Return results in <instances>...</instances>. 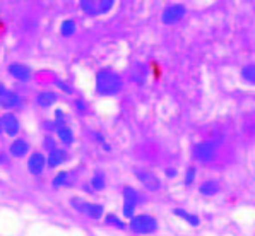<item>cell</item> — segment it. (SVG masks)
Returning a JSON list of instances; mask_svg holds the SVG:
<instances>
[{
  "label": "cell",
  "instance_id": "cell-1",
  "mask_svg": "<svg viewBox=\"0 0 255 236\" xmlns=\"http://www.w3.org/2000/svg\"><path fill=\"white\" fill-rule=\"evenodd\" d=\"M124 88L120 74H117L112 69H101L96 74V91L101 96H115Z\"/></svg>",
  "mask_w": 255,
  "mask_h": 236
},
{
  "label": "cell",
  "instance_id": "cell-2",
  "mask_svg": "<svg viewBox=\"0 0 255 236\" xmlns=\"http://www.w3.org/2000/svg\"><path fill=\"white\" fill-rule=\"evenodd\" d=\"M128 228L137 235H151L158 230V221L149 214H139L130 219Z\"/></svg>",
  "mask_w": 255,
  "mask_h": 236
},
{
  "label": "cell",
  "instance_id": "cell-3",
  "mask_svg": "<svg viewBox=\"0 0 255 236\" xmlns=\"http://www.w3.org/2000/svg\"><path fill=\"white\" fill-rule=\"evenodd\" d=\"M70 206H72L77 212H81V214L88 216V218H91V219H100L101 216L105 214L103 206L88 202V200H82V199H77V197L70 199Z\"/></svg>",
  "mask_w": 255,
  "mask_h": 236
},
{
  "label": "cell",
  "instance_id": "cell-4",
  "mask_svg": "<svg viewBox=\"0 0 255 236\" xmlns=\"http://www.w3.org/2000/svg\"><path fill=\"white\" fill-rule=\"evenodd\" d=\"M134 175H135V178L142 183V187H146L149 192H156L161 187L159 178L151 170H146V168H134Z\"/></svg>",
  "mask_w": 255,
  "mask_h": 236
},
{
  "label": "cell",
  "instance_id": "cell-5",
  "mask_svg": "<svg viewBox=\"0 0 255 236\" xmlns=\"http://www.w3.org/2000/svg\"><path fill=\"white\" fill-rule=\"evenodd\" d=\"M216 149L218 145L213 140H206V142H199L194 147V156L197 161H211L216 156Z\"/></svg>",
  "mask_w": 255,
  "mask_h": 236
},
{
  "label": "cell",
  "instance_id": "cell-6",
  "mask_svg": "<svg viewBox=\"0 0 255 236\" xmlns=\"http://www.w3.org/2000/svg\"><path fill=\"white\" fill-rule=\"evenodd\" d=\"M137 200H139V195L132 187H125L124 188V216L128 219L134 218V211L137 206Z\"/></svg>",
  "mask_w": 255,
  "mask_h": 236
},
{
  "label": "cell",
  "instance_id": "cell-7",
  "mask_svg": "<svg viewBox=\"0 0 255 236\" xmlns=\"http://www.w3.org/2000/svg\"><path fill=\"white\" fill-rule=\"evenodd\" d=\"M0 123H2V132L7 133V135H10V137L17 135L19 128H21L17 117L12 115V113H5V115L0 117Z\"/></svg>",
  "mask_w": 255,
  "mask_h": 236
},
{
  "label": "cell",
  "instance_id": "cell-8",
  "mask_svg": "<svg viewBox=\"0 0 255 236\" xmlns=\"http://www.w3.org/2000/svg\"><path fill=\"white\" fill-rule=\"evenodd\" d=\"M183 15H185V7L180 5V3H175V5H170L164 9L161 19L164 24H173V22H178Z\"/></svg>",
  "mask_w": 255,
  "mask_h": 236
},
{
  "label": "cell",
  "instance_id": "cell-9",
  "mask_svg": "<svg viewBox=\"0 0 255 236\" xmlns=\"http://www.w3.org/2000/svg\"><path fill=\"white\" fill-rule=\"evenodd\" d=\"M46 166V157L41 152H33L27 159V170L31 175H41Z\"/></svg>",
  "mask_w": 255,
  "mask_h": 236
},
{
  "label": "cell",
  "instance_id": "cell-10",
  "mask_svg": "<svg viewBox=\"0 0 255 236\" xmlns=\"http://www.w3.org/2000/svg\"><path fill=\"white\" fill-rule=\"evenodd\" d=\"M9 74L14 79H17V81H22V82H27L31 79V69L27 65H24V64H19V62H15V64L9 65Z\"/></svg>",
  "mask_w": 255,
  "mask_h": 236
},
{
  "label": "cell",
  "instance_id": "cell-11",
  "mask_svg": "<svg viewBox=\"0 0 255 236\" xmlns=\"http://www.w3.org/2000/svg\"><path fill=\"white\" fill-rule=\"evenodd\" d=\"M64 161H67V152L64 151V149L57 147L53 149V151H50L48 157H46V164H48L50 168H57L60 166Z\"/></svg>",
  "mask_w": 255,
  "mask_h": 236
},
{
  "label": "cell",
  "instance_id": "cell-12",
  "mask_svg": "<svg viewBox=\"0 0 255 236\" xmlns=\"http://www.w3.org/2000/svg\"><path fill=\"white\" fill-rule=\"evenodd\" d=\"M9 152L12 157H24L29 152V144L24 139H15L12 144L9 145Z\"/></svg>",
  "mask_w": 255,
  "mask_h": 236
},
{
  "label": "cell",
  "instance_id": "cell-13",
  "mask_svg": "<svg viewBox=\"0 0 255 236\" xmlns=\"http://www.w3.org/2000/svg\"><path fill=\"white\" fill-rule=\"evenodd\" d=\"M21 105H22V98L14 91H7L0 98V106L2 108H15V106H21Z\"/></svg>",
  "mask_w": 255,
  "mask_h": 236
},
{
  "label": "cell",
  "instance_id": "cell-14",
  "mask_svg": "<svg viewBox=\"0 0 255 236\" xmlns=\"http://www.w3.org/2000/svg\"><path fill=\"white\" fill-rule=\"evenodd\" d=\"M57 100H58V94L55 91H41L36 96V105L41 106V108H48V106L57 103Z\"/></svg>",
  "mask_w": 255,
  "mask_h": 236
},
{
  "label": "cell",
  "instance_id": "cell-15",
  "mask_svg": "<svg viewBox=\"0 0 255 236\" xmlns=\"http://www.w3.org/2000/svg\"><path fill=\"white\" fill-rule=\"evenodd\" d=\"M130 77H132V81L137 82V84H144V82H146V77H147V69L142 64L137 62L130 70Z\"/></svg>",
  "mask_w": 255,
  "mask_h": 236
},
{
  "label": "cell",
  "instance_id": "cell-16",
  "mask_svg": "<svg viewBox=\"0 0 255 236\" xmlns=\"http://www.w3.org/2000/svg\"><path fill=\"white\" fill-rule=\"evenodd\" d=\"M57 137H58V140H60V142L64 144V145H72V142H74V132L70 130L67 125L57 128Z\"/></svg>",
  "mask_w": 255,
  "mask_h": 236
},
{
  "label": "cell",
  "instance_id": "cell-17",
  "mask_svg": "<svg viewBox=\"0 0 255 236\" xmlns=\"http://www.w3.org/2000/svg\"><path fill=\"white\" fill-rule=\"evenodd\" d=\"M199 190H201L202 195H207V197L216 195L219 192V183L214 182V180H209V182H204Z\"/></svg>",
  "mask_w": 255,
  "mask_h": 236
},
{
  "label": "cell",
  "instance_id": "cell-18",
  "mask_svg": "<svg viewBox=\"0 0 255 236\" xmlns=\"http://www.w3.org/2000/svg\"><path fill=\"white\" fill-rule=\"evenodd\" d=\"M178 218H182V219H185V221L190 224V226H199L201 224V219L197 218L195 214H190V212H187V211H183V209H175L173 211Z\"/></svg>",
  "mask_w": 255,
  "mask_h": 236
},
{
  "label": "cell",
  "instance_id": "cell-19",
  "mask_svg": "<svg viewBox=\"0 0 255 236\" xmlns=\"http://www.w3.org/2000/svg\"><path fill=\"white\" fill-rule=\"evenodd\" d=\"M81 9L84 10L86 14H89V15H98V14H100V10H98V2H94V0H82Z\"/></svg>",
  "mask_w": 255,
  "mask_h": 236
},
{
  "label": "cell",
  "instance_id": "cell-20",
  "mask_svg": "<svg viewBox=\"0 0 255 236\" xmlns=\"http://www.w3.org/2000/svg\"><path fill=\"white\" fill-rule=\"evenodd\" d=\"M76 22L72 21V19H67V21H64L62 22V26H60V33H62V36H72L74 33H76Z\"/></svg>",
  "mask_w": 255,
  "mask_h": 236
},
{
  "label": "cell",
  "instance_id": "cell-21",
  "mask_svg": "<svg viewBox=\"0 0 255 236\" xmlns=\"http://www.w3.org/2000/svg\"><path fill=\"white\" fill-rule=\"evenodd\" d=\"M91 187L94 190H103L105 188V175L101 171H98L91 180Z\"/></svg>",
  "mask_w": 255,
  "mask_h": 236
},
{
  "label": "cell",
  "instance_id": "cell-22",
  "mask_svg": "<svg viewBox=\"0 0 255 236\" xmlns=\"http://www.w3.org/2000/svg\"><path fill=\"white\" fill-rule=\"evenodd\" d=\"M52 183H53V187H64V185H67L69 183V173L67 171H58Z\"/></svg>",
  "mask_w": 255,
  "mask_h": 236
},
{
  "label": "cell",
  "instance_id": "cell-23",
  "mask_svg": "<svg viewBox=\"0 0 255 236\" xmlns=\"http://www.w3.org/2000/svg\"><path fill=\"white\" fill-rule=\"evenodd\" d=\"M242 76H243V79H245V81L255 82V64H250V65L243 67Z\"/></svg>",
  "mask_w": 255,
  "mask_h": 236
},
{
  "label": "cell",
  "instance_id": "cell-24",
  "mask_svg": "<svg viewBox=\"0 0 255 236\" xmlns=\"http://www.w3.org/2000/svg\"><path fill=\"white\" fill-rule=\"evenodd\" d=\"M105 221H107V224H110V226H115V228H119V230H125V223L117 218L115 214H108L107 218H105Z\"/></svg>",
  "mask_w": 255,
  "mask_h": 236
},
{
  "label": "cell",
  "instance_id": "cell-25",
  "mask_svg": "<svg viewBox=\"0 0 255 236\" xmlns=\"http://www.w3.org/2000/svg\"><path fill=\"white\" fill-rule=\"evenodd\" d=\"M112 7H113V0H100V2H98V10H100V14L108 12Z\"/></svg>",
  "mask_w": 255,
  "mask_h": 236
},
{
  "label": "cell",
  "instance_id": "cell-26",
  "mask_svg": "<svg viewBox=\"0 0 255 236\" xmlns=\"http://www.w3.org/2000/svg\"><path fill=\"white\" fill-rule=\"evenodd\" d=\"M65 125V113L62 110H57L55 112V127H64Z\"/></svg>",
  "mask_w": 255,
  "mask_h": 236
},
{
  "label": "cell",
  "instance_id": "cell-27",
  "mask_svg": "<svg viewBox=\"0 0 255 236\" xmlns=\"http://www.w3.org/2000/svg\"><path fill=\"white\" fill-rule=\"evenodd\" d=\"M55 84H57V88H58V89H62V91H64V93H67V94H72V93H74V89L70 88V86L67 84V82H64V81H57V82H55Z\"/></svg>",
  "mask_w": 255,
  "mask_h": 236
},
{
  "label": "cell",
  "instance_id": "cell-28",
  "mask_svg": "<svg viewBox=\"0 0 255 236\" xmlns=\"http://www.w3.org/2000/svg\"><path fill=\"white\" fill-rule=\"evenodd\" d=\"M195 178V168H188L187 175H185V185H190Z\"/></svg>",
  "mask_w": 255,
  "mask_h": 236
},
{
  "label": "cell",
  "instance_id": "cell-29",
  "mask_svg": "<svg viewBox=\"0 0 255 236\" xmlns=\"http://www.w3.org/2000/svg\"><path fill=\"white\" fill-rule=\"evenodd\" d=\"M45 147L48 149V151H53V149H57V147H55V140L52 139V137H46V139H45Z\"/></svg>",
  "mask_w": 255,
  "mask_h": 236
},
{
  "label": "cell",
  "instance_id": "cell-30",
  "mask_svg": "<svg viewBox=\"0 0 255 236\" xmlns=\"http://www.w3.org/2000/svg\"><path fill=\"white\" fill-rule=\"evenodd\" d=\"M76 108L79 110V112H84V110H86L84 101H82V100H76Z\"/></svg>",
  "mask_w": 255,
  "mask_h": 236
},
{
  "label": "cell",
  "instance_id": "cell-31",
  "mask_svg": "<svg viewBox=\"0 0 255 236\" xmlns=\"http://www.w3.org/2000/svg\"><path fill=\"white\" fill-rule=\"evenodd\" d=\"M7 163V156L3 154L2 151H0V164H5Z\"/></svg>",
  "mask_w": 255,
  "mask_h": 236
},
{
  "label": "cell",
  "instance_id": "cell-32",
  "mask_svg": "<svg viewBox=\"0 0 255 236\" xmlns=\"http://www.w3.org/2000/svg\"><path fill=\"white\" fill-rule=\"evenodd\" d=\"M5 93H7L5 86H2V84H0V98H2V96H3V94H5Z\"/></svg>",
  "mask_w": 255,
  "mask_h": 236
},
{
  "label": "cell",
  "instance_id": "cell-33",
  "mask_svg": "<svg viewBox=\"0 0 255 236\" xmlns=\"http://www.w3.org/2000/svg\"><path fill=\"white\" fill-rule=\"evenodd\" d=\"M166 175H168V176H175V175H176V171H175V170H168V171H166Z\"/></svg>",
  "mask_w": 255,
  "mask_h": 236
},
{
  "label": "cell",
  "instance_id": "cell-34",
  "mask_svg": "<svg viewBox=\"0 0 255 236\" xmlns=\"http://www.w3.org/2000/svg\"><path fill=\"white\" fill-rule=\"evenodd\" d=\"M0 132H2V123H0Z\"/></svg>",
  "mask_w": 255,
  "mask_h": 236
}]
</instances>
